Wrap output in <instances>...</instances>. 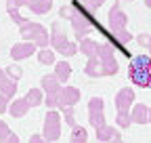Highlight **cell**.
I'll return each mask as SVG.
<instances>
[{
  "instance_id": "30bf717a",
  "label": "cell",
  "mask_w": 151,
  "mask_h": 143,
  "mask_svg": "<svg viewBox=\"0 0 151 143\" xmlns=\"http://www.w3.org/2000/svg\"><path fill=\"white\" fill-rule=\"evenodd\" d=\"M134 103V91L132 88H122V91L116 95V107H118V114H128L130 112V105Z\"/></svg>"
},
{
  "instance_id": "9a60e30c",
  "label": "cell",
  "mask_w": 151,
  "mask_h": 143,
  "mask_svg": "<svg viewBox=\"0 0 151 143\" xmlns=\"http://www.w3.org/2000/svg\"><path fill=\"white\" fill-rule=\"evenodd\" d=\"M29 103H27V99L23 97V99H17V101H13L11 103V107H6V110L11 112V116H15V118H21V116H25L27 114V110H29Z\"/></svg>"
},
{
  "instance_id": "277c9868",
  "label": "cell",
  "mask_w": 151,
  "mask_h": 143,
  "mask_svg": "<svg viewBox=\"0 0 151 143\" xmlns=\"http://www.w3.org/2000/svg\"><path fill=\"white\" fill-rule=\"evenodd\" d=\"M19 34H21L23 40H29L34 42L36 46H48V32L44 30V25L40 23H34V21H23L21 25H19Z\"/></svg>"
},
{
  "instance_id": "52a82bcc",
  "label": "cell",
  "mask_w": 151,
  "mask_h": 143,
  "mask_svg": "<svg viewBox=\"0 0 151 143\" xmlns=\"http://www.w3.org/2000/svg\"><path fill=\"white\" fill-rule=\"evenodd\" d=\"M44 141H57L61 137V116L59 112L50 110L44 118V133H42Z\"/></svg>"
},
{
  "instance_id": "5bb4252c",
  "label": "cell",
  "mask_w": 151,
  "mask_h": 143,
  "mask_svg": "<svg viewBox=\"0 0 151 143\" xmlns=\"http://www.w3.org/2000/svg\"><path fill=\"white\" fill-rule=\"evenodd\" d=\"M97 141H122V135L118 129H113V126H105L97 131Z\"/></svg>"
},
{
  "instance_id": "3957f363",
  "label": "cell",
  "mask_w": 151,
  "mask_h": 143,
  "mask_svg": "<svg viewBox=\"0 0 151 143\" xmlns=\"http://www.w3.org/2000/svg\"><path fill=\"white\" fill-rule=\"evenodd\" d=\"M48 44L52 46V51L61 53L63 57H71L78 53V44H73L67 40V36L63 34V30L59 27V23H52V30L48 34Z\"/></svg>"
},
{
  "instance_id": "ac0fdd59",
  "label": "cell",
  "mask_w": 151,
  "mask_h": 143,
  "mask_svg": "<svg viewBox=\"0 0 151 143\" xmlns=\"http://www.w3.org/2000/svg\"><path fill=\"white\" fill-rule=\"evenodd\" d=\"M29 11L36 15H46L52 9V0H29Z\"/></svg>"
},
{
  "instance_id": "6da1fadb",
  "label": "cell",
  "mask_w": 151,
  "mask_h": 143,
  "mask_svg": "<svg viewBox=\"0 0 151 143\" xmlns=\"http://www.w3.org/2000/svg\"><path fill=\"white\" fill-rule=\"evenodd\" d=\"M71 4H73V13L69 17V21H71L73 34L78 36V40H80V38H84V36H88V32L92 27H99V21L92 17L90 9L86 4H78V0H73Z\"/></svg>"
},
{
  "instance_id": "4dcf8cb0",
  "label": "cell",
  "mask_w": 151,
  "mask_h": 143,
  "mask_svg": "<svg viewBox=\"0 0 151 143\" xmlns=\"http://www.w3.org/2000/svg\"><path fill=\"white\" fill-rule=\"evenodd\" d=\"M82 2L90 9V11H97L99 6H103V2H105V0H82Z\"/></svg>"
},
{
  "instance_id": "1f68e13d",
  "label": "cell",
  "mask_w": 151,
  "mask_h": 143,
  "mask_svg": "<svg viewBox=\"0 0 151 143\" xmlns=\"http://www.w3.org/2000/svg\"><path fill=\"white\" fill-rule=\"evenodd\" d=\"M71 13H73V4H69V6H63V9L59 11V15L63 17V19H69V17H71Z\"/></svg>"
},
{
  "instance_id": "d6986e66",
  "label": "cell",
  "mask_w": 151,
  "mask_h": 143,
  "mask_svg": "<svg viewBox=\"0 0 151 143\" xmlns=\"http://www.w3.org/2000/svg\"><path fill=\"white\" fill-rule=\"evenodd\" d=\"M15 93H17V80L6 76L2 82H0V95H4L6 99H11V97H15Z\"/></svg>"
},
{
  "instance_id": "7a4b0ae2",
  "label": "cell",
  "mask_w": 151,
  "mask_h": 143,
  "mask_svg": "<svg viewBox=\"0 0 151 143\" xmlns=\"http://www.w3.org/2000/svg\"><path fill=\"white\" fill-rule=\"evenodd\" d=\"M128 76L141 88H151V57H134L128 65Z\"/></svg>"
},
{
  "instance_id": "f1b7e54d",
  "label": "cell",
  "mask_w": 151,
  "mask_h": 143,
  "mask_svg": "<svg viewBox=\"0 0 151 143\" xmlns=\"http://www.w3.org/2000/svg\"><path fill=\"white\" fill-rule=\"evenodd\" d=\"M9 15H11V19L17 23V25H21L23 21H27L25 17H21V13H19V9H9Z\"/></svg>"
},
{
  "instance_id": "2e32d148",
  "label": "cell",
  "mask_w": 151,
  "mask_h": 143,
  "mask_svg": "<svg viewBox=\"0 0 151 143\" xmlns=\"http://www.w3.org/2000/svg\"><path fill=\"white\" fill-rule=\"evenodd\" d=\"M55 76H57V80L61 84H65L69 80V76H71V65L67 61H59V63L55 61Z\"/></svg>"
},
{
  "instance_id": "d4e9b609",
  "label": "cell",
  "mask_w": 151,
  "mask_h": 143,
  "mask_svg": "<svg viewBox=\"0 0 151 143\" xmlns=\"http://www.w3.org/2000/svg\"><path fill=\"white\" fill-rule=\"evenodd\" d=\"M61 112H63L65 124H69V126H76V118H73V105H63V107H61Z\"/></svg>"
},
{
  "instance_id": "7c38bea8",
  "label": "cell",
  "mask_w": 151,
  "mask_h": 143,
  "mask_svg": "<svg viewBox=\"0 0 151 143\" xmlns=\"http://www.w3.org/2000/svg\"><path fill=\"white\" fill-rule=\"evenodd\" d=\"M78 101H80V91L76 86L61 88V93H59V107H63V105H76Z\"/></svg>"
},
{
  "instance_id": "4fadbf2b",
  "label": "cell",
  "mask_w": 151,
  "mask_h": 143,
  "mask_svg": "<svg viewBox=\"0 0 151 143\" xmlns=\"http://www.w3.org/2000/svg\"><path fill=\"white\" fill-rule=\"evenodd\" d=\"M147 114H149V107L145 103L130 105V120L134 124H147Z\"/></svg>"
},
{
  "instance_id": "8fae6325",
  "label": "cell",
  "mask_w": 151,
  "mask_h": 143,
  "mask_svg": "<svg viewBox=\"0 0 151 143\" xmlns=\"http://www.w3.org/2000/svg\"><path fill=\"white\" fill-rule=\"evenodd\" d=\"M36 51H38V46H36L34 42H29V40H25V42H17V44L11 48V57H13L15 61H21V59L32 57Z\"/></svg>"
},
{
  "instance_id": "d590c367",
  "label": "cell",
  "mask_w": 151,
  "mask_h": 143,
  "mask_svg": "<svg viewBox=\"0 0 151 143\" xmlns=\"http://www.w3.org/2000/svg\"><path fill=\"white\" fill-rule=\"evenodd\" d=\"M147 122H151V107H149V114H147Z\"/></svg>"
},
{
  "instance_id": "e575fe53",
  "label": "cell",
  "mask_w": 151,
  "mask_h": 143,
  "mask_svg": "<svg viewBox=\"0 0 151 143\" xmlns=\"http://www.w3.org/2000/svg\"><path fill=\"white\" fill-rule=\"evenodd\" d=\"M4 78H6V74H4V69H2V67H0V82H2Z\"/></svg>"
},
{
  "instance_id": "44dd1931",
  "label": "cell",
  "mask_w": 151,
  "mask_h": 143,
  "mask_svg": "<svg viewBox=\"0 0 151 143\" xmlns=\"http://www.w3.org/2000/svg\"><path fill=\"white\" fill-rule=\"evenodd\" d=\"M38 61H40L42 65H52L55 63V51H50V48H40L38 51Z\"/></svg>"
},
{
  "instance_id": "ffe728a7",
  "label": "cell",
  "mask_w": 151,
  "mask_h": 143,
  "mask_svg": "<svg viewBox=\"0 0 151 143\" xmlns=\"http://www.w3.org/2000/svg\"><path fill=\"white\" fill-rule=\"evenodd\" d=\"M111 36H113V40L120 44V48H126V44L132 40V34H130L126 27H124V30H120V32H113Z\"/></svg>"
},
{
  "instance_id": "836d02e7",
  "label": "cell",
  "mask_w": 151,
  "mask_h": 143,
  "mask_svg": "<svg viewBox=\"0 0 151 143\" xmlns=\"http://www.w3.org/2000/svg\"><path fill=\"white\" fill-rule=\"evenodd\" d=\"M42 139H44L42 135H32V137H29V141H32V143H40Z\"/></svg>"
},
{
  "instance_id": "e0dca14e",
  "label": "cell",
  "mask_w": 151,
  "mask_h": 143,
  "mask_svg": "<svg viewBox=\"0 0 151 143\" xmlns=\"http://www.w3.org/2000/svg\"><path fill=\"white\" fill-rule=\"evenodd\" d=\"M82 42H80V46H78V51L82 53V55H86V57H90V55H97V51H99V42L97 40H92V38H80Z\"/></svg>"
},
{
  "instance_id": "8d00e7d4",
  "label": "cell",
  "mask_w": 151,
  "mask_h": 143,
  "mask_svg": "<svg viewBox=\"0 0 151 143\" xmlns=\"http://www.w3.org/2000/svg\"><path fill=\"white\" fill-rule=\"evenodd\" d=\"M145 6H149V9H151V0H145Z\"/></svg>"
},
{
  "instance_id": "f546056e",
  "label": "cell",
  "mask_w": 151,
  "mask_h": 143,
  "mask_svg": "<svg viewBox=\"0 0 151 143\" xmlns=\"http://www.w3.org/2000/svg\"><path fill=\"white\" fill-rule=\"evenodd\" d=\"M29 0H6V11L9 9H19V6H27Z\"/></svg>"
},
{
  "instance_id": "d6a6232c",
  "label": "cell",
  "mask_w": 151,
  "mask_h": 143,
  "mask_svg": "<svg viewBox=\"0 0 151 143\" xmlns=\"http://www.w3.org/2000/svg\"><path fill=\"white\" fill-rule=\"evenodd\" d=\"M9 101H11V99H6L4 95H0V114H4V112H6V107H9Z\"/></svg>"
},
{
  "instance_id": "cb8c5ba5",
  "label": "cell",
  "mask_w": 151,
  "mask_h": 143,
  "mask_svg": "<svg viewBox=\"0 0 151 143\" xmlns=\"http://www.w3.org/2000/svg\"><path fill=\"white\" fill-rule=\"evenodd\" d=\"M71 141H78V143H84V141H88V133H86V129H82V126H71Z\"/></svg>"
},
{
  "instance_id": "4316f807",
  "label": "cell",
  "mask_w": 151,
  "mask_h": 143,
  "mask_svg": "<svg viewBox=\"0 0 151 143\" xmlns=\"http://www.w3.org/2000/svg\"><path fill=\"white\" fill-rule=\"evenodd\" d=\"M116 124H118L120 129H128L130 124H132V120H130V112H128V114H118V116H116Z\"/></svg>"
},
{
  "instance_id": "7402d4cb",
  "label": "cell",
  "mask_w": 151,
  "mask_h": 143,
  "mask_svg": "<svg viewBox=\"0 0 151 143\" xmlns=\"http://www.w3.org/2000/svg\"><path fill=\"white\" fill-rule=\"evenodd\" d=\"M0 141H11V143L19 141V137L6 126V122H2V120H0Z\"/></svg>"
},
{
  "instance_id": "603a6c76",
  "label": "cell",
  "mask_w": 151,
  "mask_h": 143,
  "mask_svg": "<svg viewBox=\"0 0 151 143\" xmlns=\"http://www.w3.org/2000/svg\"><path fill=\"white\" fill-rule=\"evenodd\" d=\"M25 99H27V103H29L32 107H38V105L42 103V91H38V88H32V91H27Z\"/></svg>"
},
{
  "instance_id": "ba28073f",
  "label": "cell",
  "mask_w": 151,
  "mask_h": 143,
  "mask_svg": "<svg viewBox=\"0 0 151 143\" xmlns=\"http://www.w3.org/2000/svg\"><path fill=\"white\" fill-rule=\"evenodd\" d=\"M88 122L94 126V131L105 126V114H103V99L101 97H92L88 101Z\"/></svg>"
},
{
  "instance_id": "484cf974",
  "label": "cell",
  "mask_w": 151,
  "mask_h": 143,
  "mask_svg": "<svg viewBox=\"0 0 151 143\" xmlns=\"http://www.w3.org/2000/svg\"><path fill=\"white\" fill-rule=\"evenodd\" d=\"M4 74H6L9 78H13V80H19V78L23 76V69L19 67L17 63H13V65H9V67L4 69Z\"/></svg>"
},
{
  "instance_id": "5b68a950",
  "label": "cell",
  "mask_w": 151,
  "mask_h": 143,
  "mask_svg": "<svg viewBox=\"0 0 151 143\" xmlns=\"http://www.w3.org/2000/svg\"><path fill=\"white\" fill-rule=\"evenodd\" d=\"M97 57H99V65H101V76L118 74V61H116V57H113L111 44H99Z\"/></svg>"
},
{
  "instance_id": "8992f818",
  "label": "cell",
  "mask_w": 151,
  "mask_h": 143,
  "mask_svg": "<svg viewBox=\"0 0 151 143\" xmlns=\"http://www.w3.org/2000/svg\"><path fill=\"white\" fill-rule=\"evenodd\" d=\"M42 88H44V103L48 107H59V93H61V82L57 80L55 74H48L42 78Z\"/></svg>"
},
{
  "instance_id": "9c48e42d",
  "label": "cell",
  "mask_w": 151,
  "mask_h": 143,
  "mask_svg": "<svg viewBox=\"0 0 151 143\" xmlns=\"http://www.w3.org/2000/svg\"><path fill=\"white\" fill-rule=\"evenodd\" d=\"M126 25H128V17H126V13L120 9L118 2H113V4H111V11H109V27H111V34L124 30Z\"/></svg>"
},
{
  "instance_id": "83f0119b",
  "label": "cell",
  "mask_w": 151,
  "mask_h": 143,
  "mask_svg": "<svg viewBox=\"0 0 151 143\" xmlns=\"http://www.w3.org/2000/svg\"><path fill=\"white\" fill-rule=\"evenodd\" d=\"M137 42H139L141 46H145V48L149 51V55H151V34H139V36H137Z\"/></svg>"
}]
</instances>
